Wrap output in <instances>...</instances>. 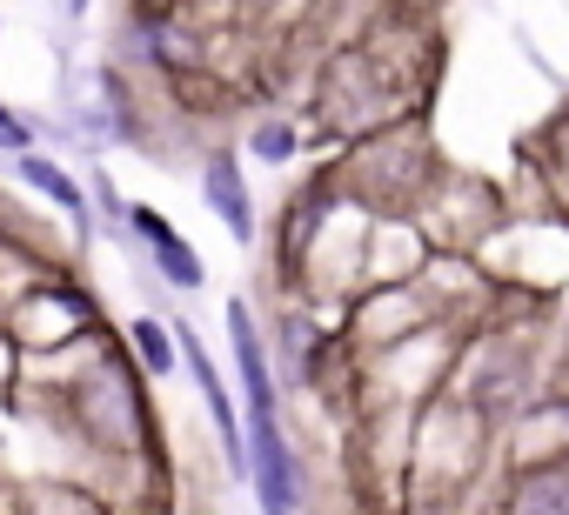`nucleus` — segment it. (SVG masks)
Returning <instances> with one entry per match:
<instances>
[{
    "label": "nucleus",
    "instance_id": "1",
    "mask_svg": "<svg viewBox=\"0 0 569 515\" xmlns=\"http://www.w3.org/2000/svg\"><path fill=\"white\" fill-rule=\"evenodd\" d=\"M329 168H336V188L369 214H416L429 201L436 174H442L422 114H402L389 128H369V134L342 141V154Z\"/></svg>",
    "mask_w": 569,
    "mask_h": 515
},
{
    "label": "nucleus",
    "instance_id": "2",
    "mask_svg": "<svg viewBox=\"0 0 569 515\" xmlns=\"http://www.w3.org/2000/svg\"><path fill=\"white\" fill-rule=\"evenodd\" d=\"M248 428V482H254V502L261 515H302V455L289 442V428H281V415L268 422H241Z\"/></svg>",
    "mask_w": 569,
    "mask_h": 515
},
{
    "label": "nucleus",
    "instance_id": "3",
    "mask_svg": "<svg viewBox=\"0 0 569 515\" xmlns=\"http://www.w3.org/2000/svg\"><path fill=\"white\" fill-rule=\"evenodd\" d=\"M336 201H342L336 168H316L289 201H281V214H274V275H281V289H296V275H302V262H309L322 221L336 214Z\"/></svg>",
    "mask_w": 569,
    "mask_h": 515
},
{
    "label": "nucleus",
    "instance_id": "4",
    "mask_svg": "<svg viewBox=\"0 0 569 515\" xmlns=\"http://www.w3.org/2000/svg\"><path fill=\"white\" fill-rule=\"evenodd\" d=\"M194 168H201V208H208L241 248H254V234H261V208H254V188H248L241 148H234V141H208Z\"/></svg>",
    "mask_w": 569,
    "mask_h": 515
},
{
    "label": "nucleus",
    "instance_id": "5",
    "mask_svg": "<svg viewBox=\"0 0 569 515\" xmlns=\"http://www.w3.org/2000/svg\"><path fill=\"white\" fill-rule=\"evenodd\" d=\"M221 322H228V355H234V382H241V408H248V422L281 415V388H274V362H268V335H261L254 309H248V302H228Z\"/></svg>",
    "mask_w": 569,
    "mask_h": 515
},
{
    "label": "nucleus",
    "instance_id": "6",
    "mask_svg": "<svg viewBox=\"0 0 569 515\" xmlns=\"http://www.w3.org/2000/svg\"><path fill=\"white\" fill-rule=\"evenodd\" d=\"M128 234H141V248H148V262H154L161 289H174V295H201V289H208L201 254L188 248V234H181V228H174L161 208H148V201H128Z\"/></svg>",
    "mask_w": 569,
    "mask_h": 515
},
{
    "label": "nucleus",
    "instance_id": "7",
    "mask_svg": "<svg viewBox=\"0 0 569 515\" xmlns=\"http://www.w3.org/2000/svg\"><path fill=\"white\" fill-rule=\"evenodd\" d=\"M496 515H569V448L509 462Z\"/></svg>",
    "mask_w": 569,
    "mask_h": 515
},
{
    "label": "nucleus",
    "instance_id": "8",
    "mask_svg": "<svg viewBox=\"0 0 569 515\" xmlns=\"http://www.w3.org/2000/svg\"><path fill=\"white\" fill-rule=\"evenodd\" d=\"M14 174H21V188H34L48 208H61L74 228L88 221V194H81V181L54 161V154H41V148H28V154H14Z\"/></svg>",
    "mask_w": 569,
    "mask_h": 515
},
{
    "label": "nucleus",
    "instance_id": "9",
    "mask_svg": "<svg viewBox=\"0 0 569 515\" xmlns=\"http://www.w3.org/2000/svg\"><path fill=\"white\" fill-rule=\"evenodd\" d=\"M529 161H536V181H542V194H549V208L569 221V101L549 114V128L536 134V148H529Z\"/></svg>",
    "mask_w": 569,
    "mask_h": 515
},
{
    "label": "nucleus",
    "instance_id": "10",
    "mask_svg": "<svg viewBox=\"0 0 569 515\" xmlns=\"http://www.w3.org/2000/svg\"><path fill=\"white\" fill-rule=\"evenodd\" d=\"M248 154L268 161V168H289L302 154V121L296 114H254L248 121Z\"/></svg>",
    "mask_w": 569,
    "mask_h": 515
},
{
    "label": "nucleus",
    "instance_id": "11",
    "mask_svg": "<svg viewBox=\"0 0 569 515\" xmlns=\"http://www.w3.org/2000/svg\"><path fill=\"white\" fill-rule=\"evenodd\" d=\"M128 349H134L141 375H174V368H181V349H174V322L134 315V322H128Z\"/></svg>",
    "mask_w": 569,
    "mask_h": 515
},
{
    "label": "nucleus",
    "instance_id": "12",
    "mask_svg": "<svg viewBox=\"0 0 569 515\" xmlns=\"http://www.w3.org/2000/svg\"><path fill=\"white\" fill-rule=\"evenodd\" d=\"M34 141H41V134H34V121H28V114H14L8 101H0V154H28Z\"/></svg>",
    "mask_w": 569,
    "mask_h": 515
},
{
    "label": "nucleus",
    "instance_id": "13",
    "mask_svg": "<svg viewBox=\"0 0 569 515\" xmlns=\"http://www.w3.org/2000/svg\"><path fill=\"white\" fill-rule=\"evenodd\" d=\"M88 8H94V0H61V14H68V21H81Z\"/></svg>",
    "mask_w": 569,
    "mask_h": 515
},
{
    "label": "nucleus",
    "instance_id": "14",
    "mask_svg": "<svg viewBox=\"0 0 569 515\" xmlns=\"http://www.w3.org/2000/svg\"><path fill=\"white\" fill-rule=\"evenodd\" d=\"M556 362L569 368V322H562V342H556Z\"/></svg>",
    "mask_w": 569,
    "mask_h": 515
}]
</instances>
